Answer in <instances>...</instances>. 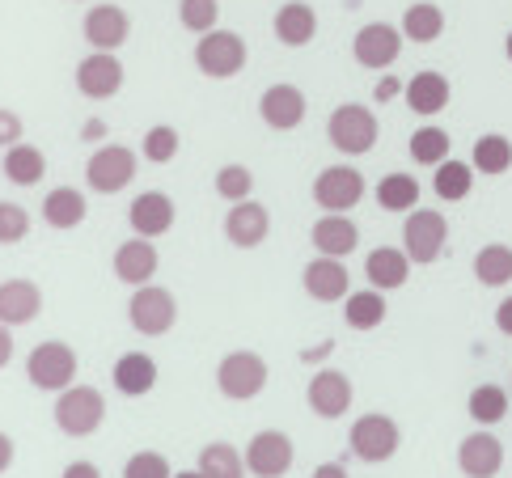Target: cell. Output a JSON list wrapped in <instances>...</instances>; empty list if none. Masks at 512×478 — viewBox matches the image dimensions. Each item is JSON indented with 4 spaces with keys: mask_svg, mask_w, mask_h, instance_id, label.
Returning <instances> with one entry per match:
<instances>
[{
    "mask_svg": "<svg viewBox=\"0 0 512 478\" xmlns=\"http://www.w3.org/2000/svg\"><path fill=\"white\" fill-rule=\"evenodd\" d=\"M182 149V136L174 132L170 123H157L144 132V161H153V165H170Z\"/></svg>",
    "mask_w": 512,
    "mask_h": 478,
    "instance_id": "obj_41",
    "label": "cell"
},
{
    "mask_svg": "<svg viewBox=\"0 0 512 478\" xmlns=\"http://www.w3.org/2000/svg\"><path fill=\"white\" fill-rule=\"evenodd\" d=\"M301 284L314 301H347V292H352V275H347L343 259H331V254H318L314 263H305L301 271Z\"/></svg>",
    "mask_w": 512,
    "mask_h": 478,
    "instance_id": "obj_20",
    "label": "cell"
},
{
    "mask_svg": "<svg viewBox=\"0 0 512 478\" xmlns=\"http://www.w3.org/2000/svg\"><path fill=\"white\" fill-rule=\"evenodd\" d=\"M326 136H331V144L343 157H364V153H373L381 123L364 102H343L331 110V119H326Z\"/></svg>",
    "mask_w": 512,
    "mask_h": 478,
    "instance_id": "obj_1",
    "label": "cell"
},
{
    "mask_svg": "<svg viewBox=\"0 0 512 478\" xmlns=\"http://www.w3.org/2000/svg\"><path fill=\"white\" fill-rule=\"evenodd\" d=\"M106 419V398L94 385H68L56 402V428L64 436H94Z\"/></svg>",
    "mask_w": 512,
    "mask_h": 478,
    "instance_id": "obj_7",
    "label": "cell"
},
{
    "mask_svg": "<svg viewBox=\"0 0 512 478\" xmlns=\"http://www.w3.org/2000/svg\"><path fill=\"white\" fill-rule=\"evenodd\" d=\"M81 140H89V144H98V140H106V123H102V119H89V123L81 127Z\"/></svg>",
    "mask_w": 512,
    "mask_h": 478,
    "instance_id": "obj_46",
    "label": "cell"
},
{
    "mask_svg": "<svg viewBox=\"0 0 512 478\" xmlns=\"http://www.w3.org/2000/svg\"><path fill=\"white\" fill-rule=\"evenodd\" d=\"M85 216H89L85 191H77V187H56V191H47V199H43V220H47L51 229H77V225H85Z\"/></svg>",
    "mask_w": 512,
    "mask_h": 478,
    "instance_id": "obj_29",
    "label": "cell"
},
{
    "mask_svg": "<svg viewBox=\"0 0 512 478\" xmlns=\"http://www.w3.org/2000/svg\"><path fill=\"white\" fill-rule=\"evenodd\" d=\"M432 191L445 199V204H457V199H466L474 191V165L466 161H441L436 165V174H432Z\"/></svg>",
    "mask_w": 512,
    "mask_h": 478,
    "instance_id": "obj_35",
    "label": "cell"
},
{
    "mask_svg": "<svg viewBox=\"0 0 512 478\" xmlns=\"http://www.w3.org/2000/svg\"><path fill=\"white\" fill-rule=\"evenodd\" d=\"M457 466L466 478H496L504 466V445L491 432H474L457 445Z\"/></svg>",
    "mask_w": 512,
    "mask_h": 478,
    "instance_id": "obj_22",
    "label": "cell"
},
{
    "mask_svg": "<svg viewBox=\"0 0 512 478\" xmlns=\"http://www.w3.org/2000/svg\"><path fill=\"white\" fill-rule=\"evenodd\" d=\"M30 237V216L22 204H0V246H17Z\"/></svg>",
    "mask_w": 512,
    "mask_h": 478,
    "instance_id": "obj_43",
    "label": "cell"
},
{
    "mask_svg": "<svg viewBox=\"0 0 512 478\" xmlns=\"http://www.w3.org/2000/svg\"><path fill=\"white\" fill-rule=\"evenodd\" d=\"M377 204L381 212H415L419 204V178L415 174H386L377 182Z\"/></svg>",
    "mask_w": 512,
    "mask_h": 478,
    "instance_id": "obj_34",
    "label": "cell"
},
{
    "mask_svg": "<svg viewBox=\"0 0 512 478\" xmlns=\"http://www.w3.org/2000/svg\"><path fill=\"white\" fill-rule=\"evenodd\" d=\"M364 275H369V284L381 288V292L402 288V284L411 280V259H407V250H398V246H377V250H369V259H364Z\"/></svg>",
    "mask_w": 512,
    "mask_h": 478,
    "instance_id": "obj_26",
    "label": "cell"
},
{
    "mask_svg": "<svg viewBox=\"0 0 512 478\" xmlns=\"http://www.w3.org/2000/svg\"><path fill=\"white\" fill-rule=\"evenodd\" d=\"M343 322L352 326V330H377L381 322H386V297H381V288H369V292H347Z\"/></svg>",
    "mask_w": 512,
    "mask_h": 478,
    "instance_id": "obj_33",
    "label": "cell"
},
{
    "mask_svg": "<svg viewBox=\"0 0 512 478\" xmlns=\"http://www.w3.org/2000/svg\"><path fill=\"white\" fill-rule=\"evenodd\" d=\"M115 390L127 394V398H144V394H153V385H157V360L149 352H123L115 360Z\"/></svg>",
    "mask_w": 512,
    "mask_h": 478,
    "instance_id": "obj_25",
    "label": "cell"
},
{
    "mask_svg": "<svg viewBox=\"0 0 512 478\" xmlns=\"http://www.w3.org/2000/svg\"><path fill=\"white\" fill-rule=\"evenodd\" d=\"M60 478H102V470L94 462H68Z\"/></svg>",
    "mask_w": 512,
    "mask_h": 478,
    "instance_id": "obj_45",
    "label": "cell"
},
{
    "mask_svg": "<svg viewBox=\"0 0 512 478\" xmlns=\"http://www.w3.org/2000/svg\"><path fill=\"white\" fill-rule=\"evenodd\" d=\"M267 360L259 352H229L221 364H216V390L233 402H250L267 390Z\"/></svg>",
    "mask_w": 512,
    "mask_h": 478,
    "instance_id": "obj_5",
    "label": "cell"
},
{
    "mask_svg": "<svg viewBox=\"0 0 512 478\" xmlns=\"http://www.w3.org/2000/svg\"><path fill=\"white\" fill-rule=\"evenodd\" d=\"M136 153L123 149V144H102V149H94V157L85 161V182L94 195H119L136 182Z\"/></svg>",
    "mask_w": 512,
    "mask_h": 478,
    "instance_id": "obj_6",
    "label": "cell"
},
{
    "mask_svg": "<svg viewBox=\"0 0 512 478\" xmlns=\"http://www.w3.org/2000/svg\"><path fill=\"white\" fill-rule=\"evenodd\" d=\"M398 89H402V85H398L394 77H386V81H377V94H373V98H377V102H390V98H398Z\"/></svg>",
    "mask_w": 512,
    "mask_h": 478,
    "instance_id": "obj_49",
    "label": "cell"
},
{
    "mask_svg": "<svg viewBox=\"0 0 512 478\" xmlns=\"http://www.w3.org/2000/svg\"><path fill=\"white\" fill-rule=\"evenodd\" d=\"M127 322H132L136 335L144 339H161L170 335L174 322H178V301L170 288L161 284H144L132 292V301H127Z\"/></svg>",
    "mask_w": 512,
    "mask_h": 478,
    "instance_id": "obj_4",
    "label": "cell"
},
{
    "mask_svg": "<svg viewBox=\"0 0 512 478\" xmlns=\"http://www.w3.org/2000/svg\"><path fill=\"white\" fill-rule=\"evenodd\" d=\"M26 127H22V115L9 106H0V149H13V144H22Z\"/></svg>",
    "mask_w": 512,
    "mask_h": 478,
    "instance_id": "obj_44",
    "label": "cell"
},
{
    "mask_svg": "<svg viewBox=\"0 0 512 478\" xmlns=\"http://www.w3.org/2000/svg\"><path fill=\"white\" fill-rule=\"evenodd\" d=\"M474 280L483 288H504L512 284V246H483L474 254Z\"/></svg>",
    "mask_w": 512,
    "mask_h": 478,
    "instance_id": "obj_36",
    "label": "cell"
},
{
    "mask_svg": "<svg viewBox=\"0 0 512 478\" xmlns=\"http://www.w3.org/2000/svg\"><path fill=\"white\" fill-rule=\"evenodd\" d=\"M0 170H5V178L13 182V187H34V182H43L47 174V153L39 149V144H13V149H5V161H0Z\"/></svg>",
    "mask_w": 512,
    "mask_h": 478,
    "instance_id": "obj_28",
    "label": "cell"
},
{
    "mask_svg": "<svg viewBox=\"0 0 512 478\" xmlns=\"http://www.w3.org/2000/svg\"><path fill=\"white\" fill-rule=\"evenodd\" d=\"M178 220V208L166 191H140L127 208V225H132L136 237H166Z\"/></svg>",
    "mask_w": 512,
    "mask_h": 478,
    "instance_id": "obj_15",
    "label": "cell"
},
{
    "mask_svg": "<svg viewBox=\"0 0 512 478\" xmlns=\"http://www.w3.org/2000/svg\"><path fill=\"white\" fill-rule=\"evenodd\" d=\"M225 237L237 250H259L271 237V212L263 204H254V199H242L225 216Z\"/></svg>",
    "mask_w": 512,
    "mask_h": 478,
    "instance_id": "obj_18",
    "label": "cell"
},
{
    "mask_svg": "<svg viewBox=\"0 0 512 478\" xmlns=\"http://www.w3.org/2000/svg\"><path fill=\"white\" fill-rule=\"evenodd\" d=\"M496 326H500V335H512V297L500 301V309H496Z\"/></svg>",
    "mask_w": 512,
    "mask_h": 478,
    "instance_id": "obj_47",
    "label": "cell"
},
{
    "mask_svg": "<svg viewBox=\"0 0 512 478\" xmlns=\"http://www.w3.org/2000/svg\"><path fill=\"white\" fill-rule=\"evenodd\" d=\"M470 165H474V174H491V178H500L512 170V140L500 136V132H487L474 140V153H470Z\"/></svg>",
    "mask_w": 512,
    "mask_h": 478,
    "instance_id": "obj_31",
    "label": "cell"
},
{
    "mask_svg": "<svg viewBox=\"0 0 512 478\" xmlns=\"http://www.w3.org/2000/svg\"><path fill=\"white\" fill-rule=\"evenodd\" d=\"M314 478H347V470H343L339 462H322V466L314 470Z\"/></svg>",
    "mask_w": 512,
    "mask_h": 478,
    "instance_id": "obj_51",
    "label": "cell"
},
{
    "mask_svg": "<svg viewBox=\"0 0 512 478\" xmlns=\"http://www.w3.org/2000/svg\"><path fill=\"white\" fill-rule=\"evenodd\" d=\"M352 55L360 68H373V72H386L398 55H402V30L390 22H369L356 30L352 39Z\"/></svg>",
    "mask_w": 512,
    "mask_h": 478,
    "instance_id": "obj_12",
    "label": "cell"
},
{
    "mask_svg": "<svg viewBox=\"0 0 512 478\" xmlns=\"http://www.w3.org/2000/svg\"><path fill=\"white\" fill-rule=\"evenodd\" d=\"M449 149H453V140L445 127H419V132H411V161L415 165H441L449 161Z\"/></svg>",
    "mask_w": 512,
    "mask_h": 478,
    "instance_id": "obj_38",
    "label": "cell"
},
{
    "mask_svg": "<svg viewBox=\"0 0 512 478\" xmlns=\"http://www.w3.org/2000/svg\"><path fill=\"white\" fill-rule=\"evenodd\" d=\"M305 402L318 419H343L352 411V381L335 369H318L314 381H309V390H305Z\"/></svg>",
    "mask_w": 512,
    "mask_h": 478,
    "instance_id": "obj_16",
    "label": "cell"
},
{
    "mask_svg": "<svg viewBox=\"0 0 512 478\" xmlns=\"http://www.w3.org/2000/svg\"><path fill=\"white\" fill-rule=\"evenodd\" d=\"M292 462H297V449H292V440L276 428H267L259 436H250L246 445V470L254 478H284L292 470Z\"/></svg>",
    "mask_w": 512,
    "mask_h": 478,
    "instance_id": "obj_11",
    "label": "cell"
},
{
    "mask_svg": "<svg viewBox=\"0 0 512 478\" xmlns=\"http://www.w3.org/2000/svg\"><path fill=\"white\" fill-rule=\"evenodd\" d=\"M504 55H508V60H512V30H508V39H504Z\"/></svg>",
    "mask_w": 512,
    "mask_h": 478,
    "instance_id": "obj_53",
    "label": "cell"
},
{
    "mask_svg": "<svg viewBox=\"0 0 512 478\" xmlns=\"http://www.w3.org/2000/svg\"><path fill=\"white\" fill-rule=\"evenodd\" d=\"M347 445H352V453L360 457V462L377 466V462H390V457L398 453L402 432H398V424L390 415H364V419H356V424H352Z\"/></svg>",
    "mask_w": 512,
    "mask_h": 478,
    "instance_id": "obj_9",
    "label": "cell"
},
{
    "mask_svg": "<svg viewBox=\"0 0 512 478\" xmlns=\"http://www.w3.org/2000/svg\"><path fill=\"white\" fill-rule=\"evenodd\" d=\"M250 60V47L246 39L237 30H208V34H199V43H195V68L204 72L208 81H233L237 72L246 68Z\"/></svg>",
    "mask_w": 512,
    "mask_h": 478,
    "instance_id": "obj_2",
    "label": "cell"
},
{
    "mask_svg": "<svg viewBox=\"0 0 512 478\" xmlns=\"http://www.w3.org/2000/svg\"><path fill=\"white\" fill-rule=\"evenodd\" d=\"M174 478H204V474H199V466H195V470H174Z\"/></svg>",
    "mask_w": 512,
    "mask_h": 478,
    "instance_id": "obj_52",
    "label": "cell"
},
{
    "mask_svg": "<svg viewBox=\"0 0 512 478\" xmlns=\"http://www.w3.org/2000/svg\"><path fill=\"white\" fill-rule=\"evenodd\" d=\"M445 242H449V220L432 208H415L407 212V225H402V250H407V259L428 267L445 254Z\"/></svg>",
    "mask_w": 512,
    "mask_h": 478,
    "instance_id": "obj_8",
    "label": "cell"
},
{
    "mask_svg": "<svg viewBox=\"0 0 512 478\" xmlns=\"http://www.w3.org/2000/svg\"><path fill=\"white\" fill-rule=\"evenodd\" d=\"M178 22L191 34H208L221 22V0H178Z\"/></svg>",
    "mask_w": 512,
    "mask_h": 478,
    "instance_id": "obj_40",
    "label": "cell"
},
{
    "mask_svg": "<svg viewBox=\"0 0 512 478\" xmlns=\"http://www.w3.org/2000/svg\"><path fill=\"white\" fill-rule=\"evenodd\" d=\"M13 466V440L5 436V432H0V474H5Z\"/></svg>",
    "mask_w": 512,
    "mask_h": 478,
    "instance_id": "obj_50",
    "label": "cell"
},
{
    "mask_svg": "<svg viewBox=\"0 0 512 478\" xmlns=\"http://www.w3.org/2000/svg\"><path fill=\"white\" fill-rule=\"evenodd\" d=\"M43 314V288L34 280H5L0 284V322L5 326H30Z\"/></svg>",
    "mask_w": 512,
    "mask_h": 478,
    "instance_id": "obj_23",
    "label": "cell"
},
{
    "mask_svg": "<svg viewBox=\"0 0 512 478\" xmlns=\"http://www.w3.org/2000/svg\"><path fill=\"white\" fill-rule=\"evenodd\" d=\"M81 34L94 51H119L132 34V17H127L119 5H94L81 17Z\"/></svg>",
    "mask_w": 512,
    "mask_h": 478,
    "instance_id": "obj_17",
    "label": "cell"
},
{
    "mask_svg": "<svg viewBox=\"0 0 512 478\" xmlns=\"http://www.w3.org/2000/svg\"><path fill=\"white\" fill-rule=\"evenodd\" d=\"M449 94H453V85H449V77H441V72H415V77L402 85V98H407V106L419 119L441 115L449 106Z\"/></svg>",
    "mask_w": 512,
    "mask_h": 478,
    "instance_id": "obj_24",
    "label": "cell"
},
{
    "mask_svg": "<svg viewBox=\"0 0 512 478\" xmlns=\"http://www.w3.org/2000/svg\"><path fill=\"white\" fill-rule=\"evenodd\" d=\"M466 411H470L474 424H483V428L500 424V419L508 415V390H500V385H491V381L474 385L470 398H466Z\"/></svg>",
    "mask_w": 512,
    "mask_h": 478,
    "instance_id": "obj_37",
    "label": "cell"
},
{
    "mask_svg": "<svg viewBox=\"0 0 512 478\" xmlns=\"http://www.w3.org/2000/svg\"><path fill=\"white\" fill-rule=\"evenodd\" d=\"M123 478H174L170 462H166V453H157V449H140L132 453L123 462Z\"/></svg>",
    "mask_w": 512,
    "mask_h": 478,
    "instance_id": "obj_42",
    "label": "cell"
},
{
    "mask_svg": "<svg viewBox=\"0 0 512 478\" xmlns=\"http://www.w3.org/2000/svg\"><path fill=\"white\" fill-rule=\"evenodd\" d=\"M212 187H216V195H221L225 204H242V199L254 195V174L246 170V165L233 161V165H221V170H216Z\"/></svg>",
    "mask_w": 512,
    "mask_h": 478,
    "instance_id": "obj_39",
    "label": "cell"
},
{
    "mask_svg": "<svg viewBox=\"0 0 512 478\" xmlns=\"http://www.w3.org/2000/svg\"><path fill=\"white\" fill-rule=\"evenodd\" d=\"M77 89L89 102H106L123 89V64L115 51H89L77 64Z\"/></svg>",
    "mask_w": 512,
    "mask_h": 478,
    "instance_id": "obj_13",
    "label": "cell"
},
{
    "mask_svg": "<svg viewBox=\"0 0 512 478\" xmlns=\"http://www.w3.org/2000/svg\"><path fill=\"white\" fill-rule=\"evenodd\" d=\"M309 242L318 254H331V259H347L360 246V229L347 212H322V220L309 229Z\"/></svg>",
    "mask_w": 512,
    "mask_h": 478,
    "instance_id": "obj_21",
    "label": "cell"
},
{
    "mask_svg": "<svg viewBox=\"0 0 512 478\" xmlns=\"http://www.w3.org/2000/svg\"><path fill=\"white\" fill-rule=\"evenodd\" d=\"M309 115V102L297 85H267L263 89V98H259V119L271 127V132H292V127H301Z\"/></svg>",
    "mask_w": 512,
    "mask_h": 478,
    "instance_id": "obj_14",
    "label": "cell"
},
{
    "mask_svg": "<svg viewBox=\"0 0 512 478\" xmlns=\"http://www.w3.org/2000/svg\"><path fill=\"white\" fill-rule=\"evenodd\" d=\"M199 474L204 478H246V453H237L229 440H212L199 449Z\"/></svg>",
    "mask_w": 512,
    "mask_h": 478,
    "instance_id": "obj_32",
    "label": "cell"
},
{
    "mask_svg": "<svg viewBox=\"0 0 512 478\" xmlns=\"http://www.w3.org/2000/svg\"><path fill=\"white\" fill-rule=\"evenodd\" d=\"M157 246H153V237H127V242L115 250V280L127 284V288H144V284H153V275H157Z\"/></svg>",
    "mask_w": 512,
    "mask_h": 478,
    "instance_id": "obj_19",
    "label": "cell"
},
{
    "mask_svg": "<svg viewBox=\"0 0 512 478\" xmlns=\"http://www.w3.org/2000/svg\"><path fill=\"white\" fill-rule=\"evenodd\" d=\"M9 360H13V335H9V326L0 322V369H5Z\"/></svg>",
    "mask_w": 512,
    "mask_h": 478,
    "instance_id": "obj_48",
    "label": "cell"
},
{
    "mask_svg": "<svg viewBox=\"0 0 512 478\" xmlns=\"http://www.w3.org/2000/svg\"><path fill=\"white\" fill-rule=\"evenodd\" d=\"M445 34V13L432 5V0H415L402 13V39L411 43H436Z\"/></svg>",
    "mask_w": 512,
    "mask_h": 478,
    "instance_id": "obj_30",
    "label": "cell"
},
{
    "mask_svg": "<svg viewBox=\"0 0 512 478\" xmlns=\"http://www.w3.org/2000/svg\"><path fill=\"white\" fill-rule=\"evenodd\" d=\"M26 377H30L34 390L60 394L68 385H77V352L60 339H47L26 356Z\"/></svg>",
    "mask_w": 512,
    "mask_h": 478,
    "instance_id": "obj_3",
    "label": "cell"
},
{
    "mask_svg": "<svg viewBox=\"0 0 512 478\" xmlns=\"http://www.w3.org/2000/svg\"><path fill=\"white\" fill-rule=\"evenodd\" d=\"M364 199V178L352 165H326L314 178V204L322 212H352Z\"/></svg>",
    "mask_w": 512,
    "mask_h": 478,
    "instance_id": "obj_10",
    "label": "cell"
},
{
    "mask_svg": "<svg viewBox=\"0 0 512 478\" xmlns=\"http://www.w3.org/2000/svg\"><path fill=\"white\" fill-rule=\"evenodd\" d=\"M271 30H276V39L284 47H309L318 34V13L305 5V0H288V5L276 13V22H271Z\"/></svg>",
    "mask_w": 512,
    "mask_h": 478,
    "instance_id": "obj_27",
    "label": "cell"
}]
</instances>
